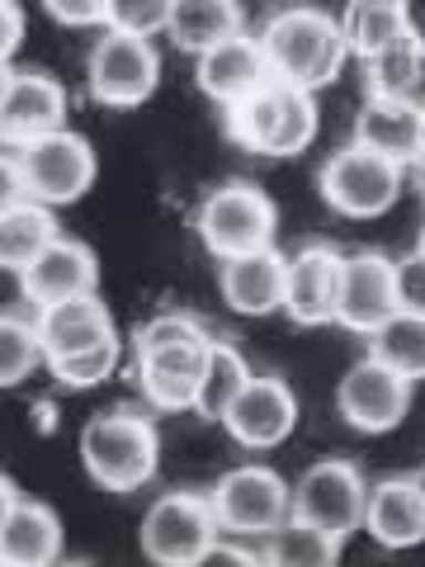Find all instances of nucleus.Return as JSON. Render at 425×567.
<instances>
[{
    "mask_svg": "<svg viewBox=\"0 0 425 567\" xmlns=\"http://www.w3.org/2000/svg\"><path fill=\"white\" fill-rule=\"evenodd\" d=\"M194 81H199V91L212 104H222L227 110V104L246 100L274 76H270V62H265V52H260V39L237 33V39H222L218 48L199 52V62H194Z\"/></svg>",
    "mask_w": 425,
    "mask_h": 567,
    "instance_id": "f3484780",
    "label": "nucleus"
},
{
    "mask_svg": "<svg viewBox=\"0 0 425 567\" xmlns=\"http://www.w3.org/2000/svg\"><path fill=\"white\" fill-rule=\"evenodd\" d=\"M412 477H416V487H421V502H425V468H416Z\"/></svg>",
    "mask_w": 425,
    "mask_h": 567,
    "instance_id": "a18cd8bd",
    "label": "nucleus"
},
{
    "mask_svg": "<svg viewBox=\"0 0 425 567\" xmlns=\"http://www.w3.org/2000/svg\"><path fill=\"white\" fill-rule=\"evenodd\" d=\"M24 194V175H20V162H14V152H0V213L14 208Z\"/></svg>",
    "mask_w": 425,
    "mask_h": 567,
    "instance_id": "ea45409f",
    "label": "nucleus"
},
{
    "mask_svg": "<svg viewBox=\"0 0 425 567\" xmlns=\"http://www.w3.org/2000/svg\"><path fill=\"white\" fill-rule=\"evenodd\" d=\"M14 162H20V175H24V194L48 208L76 204L95 185V171H100L95 147L71 128H58L48 137H33L24 147H14Z\"/></svg>",
    "mask_w": 425,
    "mask_h": 567,
    "instance_id": "39448f33",
    "label": "nucleus"
},
{
    "mask_svg": "<svg viewBox=\"0 0 425 567\" xmlns=\"http://www.w3.org/2000/svg\"><path fill=\"white\" fill-rule=\"evenodd\" d=\"M0 558L10 567H52L62 558V520L43 502L20 496L10 520L0 525Z\"/></svg>",
    "mask_w": 425,
    "mask_h": 567,
    "instance_id": "4be33fe9",
    "label": "nucleus"
},
{
    "mask_svg": "<svg viewBox=\"0 0 425 567\" xmlns=\"http://www.w3.org/2000/svg\"><path fill=\"white\" fill-rule=\"evenodd\" d=\"M406 181H412V189H421L425 194V142H421V152L406 162Z\"/></svg>",
    "mask_w": 425,
    "mask_h": 567,
    "instance_id": "37998d69",
    "label": "nucleus"
},
{
    "mask_svg": "<svg viewBox=\"0 0 425 567\" xmlns=\"http://www.w3.org/2000/svg\"><path fill=\"white\" fill-rule=\"evenodd\" d=\"M393 275H397V312L425 317V251L393 260Z\"/></svg>",
    "mask_w": 425,
    "mask_h": 567,
    "instance_id": "c9c22d12",
    "label": "nucleus"
},
{
    "mask_svg": "<svg viewBox=\"0 0 425 567\" xmlns=\"http://www.w3.org/2000/svg\"><path fill=\"white\" fill-rule=\"evenodd\" d=\"M317 185H322L326 208H335L341 218H383V213L402 199L406 166L360 147V142H350V147L326 156Z\"/></svg>",
    "mask_w": 425,
    "mask_h": 567,
    "instance_id": "20e7f679",
    "label": "nucleus"
},
{
    "mask_svg": "<svg viewBox=\"0 0 425 567\" xmlns=\"http://www.w3.org/2000/svg\"><path fill=\"white\" fill-rule=\"evenodd\" d=\"M20 496H24V492L14 487V477H6V473H0V525L10 520V511L20 506Z\"/></svg>",
    "mask_w": 425,
    "mask_h": 567,
    "instance_id": "79ce46f5",
    "label": "nucleus"
},
{
    "mask_svg": "<svg viewBox=\"0 0 425 567\" xmlns=\"http://www.w3.org/2000/svg\"><path fill=\"white\" fill-rule=\"evenodd\" d=\"M246 24V14H241V0H175L170 6V24L166 33L175 39V48L180 52H208V48H218L222 39H237V33Z\"/></svg>",
    "mask_w": 425,
    "mask_h": 567,
    "instance_id": "5701e85b",
    "label": "nucleus"
},
{
    "mask_svg": "<svg viewBox=\"0 0 425 567\" xmlns=\"http://www.w3.org/2000/svg\"><path fill=\"white\" fill-rule=\"evenodd\" d=\"M341 544L326 535V529H317L308 520H283L279 529H270L265 535V567H335V558H341Z\"/></svg>",
    "mask_w": 425,
    "mask_h": 567,
    "instance_id": "bb28decb",
    "label": "nucleus"
},
{
    "mask_svg": "<svg viewBox=\"0 0 425 567\" xmlns=\"http://www.w3.org/2000/svg\"><path fill=\"white\" fill-rule=\"evenodd\" d=\"M335 284H341V251L326 241H312L289 256L283 275V308L293 327H326L335 322Z\"/></svg>",
    "mask_w": 425,
    "mask_h": 567,
    "instance_id": "2eb2a0df",
    "label": "nucleus"
},
{
    "mask_svg": "<svg viewBox=\"0 0 425 567\" xmlns=\"http://www.w3.org/2000/svg\"><path fill=\"white\" fill-rule=\"evenodd\" d=\"M208 502H212L218 525L237 539H260L293 516V487L265 464L227 468L218 483H212Z\"/></svg>",
    "mask_w": 425,
    "mask_h": 567,
    "instance_id": "0eeeda50",
    "label": "nucleus"
},
{
    "mask_svg": "<svg viewBox=\"0 0 425 567\" xmlns=\"http://www.w3.org/2000/svg\"><path fill=\"white\" fill-rule=\"evenodd\" d=\"M33 327H39V341H43V364L58 360V354H81L118 336L110 308L100 303V293H81V298H66V303L39 308Z\"/></svg>",
    "mask_w": 425,
    "mask_h": 567,
    "instance_id": "aec40b11",
    "label": "nucleus"
},
{
    "mask_svg": "<svg viewBox=\"0 0 425 567\" xmlns=\"http://www.w3.org/2000/svg\"><path fill=\"white\" fill-rule=\"evenodd\" d=\"M52 567H81V563H62V558H58V563H52Z\"/></svg>",
    "mask_w": 425,
    "mask_h": 567,
    "instance_id": "de8ad7c7",
    "label": "nucleus"
},
{
    "mask_svg": "<svg viewBox=\"0 0 425 567\" xmlns=\"http://www.w3.org/2000/svg\"><path fill=\"white\" fill-rule=\"evenodd\" d=\"M208 341L212 336H194V341L137 350V388L156 412H194L208 364Z\"/></svg>",
    "mask_w": 425,
    "mask_h": 567,
    "instance_id": "ddd939ff",
    "label": "nucleus"
},
{
    "mask_svg": "<svg viewBox=\"0 0 425 567\" xmlns=\"http://www.w3.org/2000/svg\"><path fill=\"white\" fill-rule=\"evenodd\" d=\"M246 379H251V364L241 360V350L232 341H208V364H204V383H199L194 412L208 416V421H222V412L246 388Z\"/></svg>",
    "mask_w": 425,
    "mask_h": 567,
    "instance_id": "c85d7f7f",
    "label": "nucleus"
},
{
    "mask_svg": "<svg viewBox=\"0 0 425 567\" xmlns=\"http://www.w3.org/2000/svg\"><path fill=\"white\" fill-rule=\"evenodd\" d=\"M397 312V275L393 256L350 251L341 256V284H335V322L354 336H374Z\"/></svg>",
    "mask_w": 425,
    "mask_h": 567,
    "instance_id": "9b49d317",
    "label": "nucleus"
},
{
    "mask_svg": "<svg viewBox=\"0 0 425 567\" xmlns=\"http://www.w3.org/2000/svg\"><path fill=\"white\" fill-rule=\"evenodd\" d=\"M43 10L66 29H91L104 24V0H43Z\"/></svg>",
    "mask_w": 425,
    "mask_h": 567,
    "instance_id": "4c0bfd02",
    "label": "nucleus"
},
{
    "mask_svg": "<svg viewBox=\"0 0 425 567\" xmlns=\"http://www.w3.org/2000/svg\"><path fill=\"white\" fill-rule=\"evenodd\" d=\"M95 284H100L95 251L76 237H62V233L20 270V293L33 308H52V303H66V298L95 293Z\"/></svg>",
    "mask_w": 425,
    "mask_h": 567,
    "instance_id": "4468645a",
    "label": "nucleus"
},
{
    "mask_svg": "<svg viewBox=\"0 0 425 567\" xmlns=\"http://www.w3.org/2000/svg\"><path fill=\"white\" fill-rule=\"evenodd\" d=\"M0 567H10V563H6V558H0Z\"/></svg>",
    "mask_w": 425,
    "mask_h": 567,
    "instance_id": "09e8293b",
    "label": "nucleus"
},
{
    "mask_svg": "<svg viewBox=\"0 0 425 567\" xmlns=\"http://www.w3.org/2000/svg\"><path fill=\"white\" fill-rule=\"evenodd\" d=\"M416 251H425V227H421V241H416Z\"/></svg>",
    "mask_w": 425,
    "mask_h": 567,
    "instance_id": "49530a36",
    "label": "nucleus"
},
{
    "mask_svg": "<svg viewBox=\"0 0 425 567\" xmlns=\"http://www.w3.org/2000/svg\"><path fill=\"white\" fill-rule=\"evenodd\" d=\"M369 354L397 369L402 379L421 383L425 379V317L416 312H393L387 322L369 336Z\"/></svg>",
    "mask_w": 425,
    "mask_h": 567,
    "instance_id": "cd10ccee",
    "label": "nucleus"
},
{
    "mask_svg": "<svg viewBox=\"0 0 425 567\" xmlns=\"http://www.w3.org/2000/svg\"><path fill=\"white\" fill-rule=\"evenodd\" d=\"M10 76H14L10 62H0V100H6V91H10Z\"/></svg>",
    "mask_w": 425,
    "mask_h": 567,
    "instance_id": "c03bdc74",
    "label": "nucleus"
},
{
    "mask_svg": "<svg viewBox=\"0 0 425 567\" xmlns=\"http://www.w3.org/2000/svg\"><path fill=\"white\" fill-rule=\"evenodd\" d=\"M227 435L237 440L241 450H274L293 435L298 425V398L283 379L270 374H251L246 388L232 398V406L222 412Z\"/></svg>",
    "mask_w": 425,
    "mask_h": 567,
    "instance_id": "f8f14e48",
    "label": "nucleus"
},
{
    "mask_svg": "<svg viewBox=\"0 0 425 567\" xmlns=\"http://www.w3.org/2000/svg\"><path fill=\"white\" fill-rule=\"evenodd\" d=\"M194 227H199V241H204L208 256L232 260V256H246V251H260V246H274L279 208L260 185L227 181L199 204Z\"/></svg>",
    "mask_w": 425,
    "mask_h": 567,
    "instance_id": "7ed1b4c3",
    "label": "nucleus"
},
{
    "mask_svg": "<svg viewBox=\"0 0 425 567\" xmlns=\"http://www.w3.org/2000/svg\"><path fill=\"white\" fill-rule=\"evenodd\" d=\"M354 142L406 166L425 142V114H416L412 104H402L393 95H369L360 104V114H354Z\"/></svg>",
    "mask_w": 425,
    "mask_h": 567,
    "instance_id": "412c9836",
    "label": "nucleus"
},
{
    "mask_svg": "<svg viewBox=\"0 0 425 567\" xmlns=\"http://www.w3.org/2000/svg\"><path fill=\"white\" fill-rule=\"evenodd\" d=\"M317 128H322V118H317L312 91H298V85H289V100H283V114H279V128H274V142H270V156H303L312 147Z\"/></svg>",
    "mask_w": 425,
    "mask_h": 567,
    "instance_id": "473e14b6",
    "label": "nucleus"
},
{
    "mask_svg": "<svg viewBox=\"0 0 425 567\" xmlns=\"http://www.w3.org/2000/svg\"><path fill=\"white\" fill-rule=\"evenodd\" d=\"M175 0H104V29L133 33V39H152L166 33Z\"/></svg>",
    "mask_w": 425,
    "mask_h": 567,
    "instance_id": "72a5a7b5",
    "label": "nucleus"
},
{
    "mask_svg": "<svg viewBox=\"0 0 425 567\" xmlns=\"http://www.w3.org/2000/svg\"><path fill=\"white\" fill-rule=\"evenodd\" d=\"M52 237H58V218H52L48 204L20 199L14 208H6L0 213V270L20 275Z\"/></svg>",
    "mask_w": 425,
    "mask_h": 567,
    "instance_id": "a878e982",
    "label": "nucleus"
},
{
    "mask_svg": "<svg viewBox=\"0 0 425 567\" xmlns=\"http://www.w3.org/2000/svg\"><path fill=\"white\" fill-rule=\"evenodd\" d=\"M20 43H24V10L14 0H0V62H10Z\"/></svg>",
    "mask_w": 425,
    "mask_h": 567,
    "instance_id": "58836bf2",
    "label": "nucleus"
},
{
    "mask_svg": "<svg viewBox=\"0 0 425 567\" xmlns=\"http://www.w3.org/2000/svg\"><path fill=\"white\" fill-rule=\"evenodd\" d=\"M364 529L379 548H393V554L425 544V502L416 477H383V483L369 487Z\"/></svg>",
    "mask_w": 425,
    "mask_h": 567,
    "instance_id": "6ab92c4d",
    "label": "nucleus"
},
{
    "mask_svg": "<svg viewBox=\"0 0 425 567\" xmlns=\"http://www.w3.org/2000/svg\"><path fill=\"white\" fill-rule=\"evenodd\" d=\"M194 336H208L194 317L185 312H162L152 322H142L133 336V350H156V346H175V341H194Z\"/></svg>",
    "mask_w": 425,
    "mask_h": 567,
    "instance_id": "f704fd0d",
    "label": "nucleus"
},
{
    "mask_svg": "<svg viewBox=\"0 0 425 567\" xmlns=\"http://www.w3.org/2000/svg\"><path fill=\"white\" fill-rule=\"evenodd\" d=\"M283 100H289V85H283V81H265L260 91H251V95L237 100V104H227V114H222L227 137H232L237 147H246V152L270 156V142H274V128H279Z\"/></svg>",
    "mask_w": 425,
    "mask_h": 567,
    "instance_id": "393cba45",
    "label": "nucleus"
},
{
    "mask_svg": "<svg viewBox=\"0 0 425 567\" xmlns=\"http://www.w3.org/2000/svg\"><path fill=\"white\" fill-rule=\"evenodd\" d=\"M369 483L350 458H322L293 483V520H308L335 539H350L364 525Z\"/></svg>",
    "mask_w": 425,
    "mask_h": 567,
    "instance_id": "1a4fd4ad",
    "label": "nucleus"
},
{
    "mask_svg": "<svg viewBox=\"0 0 425 567\" xmlns=\"http://www.w3.org/2000/svg\"><path fill=\"white\" fill-rule=\"evenodd\" d=\"M156 81H162V58H156L152 39L104 29V39L91 48V66H85L91 100L104 110H137L152 100Z\"/></svg>",
    "mask_w": 425,
    "mask_h": 567,
    "instance_id": "6e6552de",
    "label": "nucleus"
},
{
    "mask_svg": "<svg viewBox=\"0 0 425 567\" xmlns=\"http://www.w3.org/2000/svg\"><path fill=\"white\" fill-rule=\"evenodd\" d=\"M260 52L270 62V76L283 85H298V91H322L341 76V66L350 58L341 20L317 6H289L270 14V24L260 33Z\"/></svg>",
    "mask_w": 425,
    "mask_h": 567,
    "instance_id": "f257e3e1",
    "label": "nucleus"
},
{
    "mask_svg": "<svg viewBox=\"0 0 425 567\" xmlns=\"http://www.w3.org/2000/svg\"><path fill=\"white\" fill-rule=\"evenodd\" d=\"M393 100H402V104H412L416 114H425V48H421V58H416V71L406 76V85L393 95Z\"/></svg>",
    "mask_w": 425,
    "mask_h": 567,
    "instance_id": "a19ab883",
    "label": "nucleus"
},
{
    "mask_svg": "<svg viewBox=\"0 0 425 567\" xmlns=\"http://www.w3.org/2000/svg\"><path fill=\"white\" fill-rule=\"evenodd\" d=\"M218 535L222 525L212 516L208 492H166L142 516L137 544H142V558L156 567H189Z\"/></svg>",
    "mask_w": 425,
    "mask_h": 567,
    "instance_id": "423d86ee",
    "label": "nucleus"
},
{
    "mask_svg": "<svg viewBox=\"0 0 425 567\" xmlns=\"http://www.w3.org/2000/svg\"><path fill=\"white\" fill-rule=\"evenodd\" d=\"M81 464L91 473V483H100L104 492H137L156 477L162 435L137 412H104L95 421H85Z\"/></svg>",
    "mask_w": 425,
    "mask_h": 567,
    "instance_id": "f03ea898",
    "label": "nucleus"
},
{
    "mask_svg": "<svg viewBox=\"0 0 425 567\" xmlns=\"http://www.w3.org/2000/svg\"><path fill=\"white\" fill-rule=\"evenodd\" d=\"M406 29H412V6H406V0H350L341 14L345 48H350V58H360V62H369L393 39H402Z\"/></svg>",
    "mask_w": 425,
    "mask_h": 567,
    "instance_id": "b1692460",
    "label": "nucleus"
},
{
    "mask_svg": "<svg viewBox=\"0 0 425 567\" xmlns=\"http://www.w3.org/2000/svg\"><path fill=\"white\" fill-rule=\"evenodd\" d=\"M283 275H289V256L274 251V246L222 260L218 270L222 303L241 317H270L283 308Z\"/></svg>",
    "mask_w": 425,
    "mask_h": 567,
    "instance_id": "a211bd4d",
    "label": "nucleus"
},
{
    "mask_svg": "<svg viewBox=\"0 0 425 567\" xmlns=\"http://www.w3.org/2000/svg\"><path fill=\"white\" fill-rule=\"evenodd\" d=\"M421 48H425V39L416 29H406L402 39H393L383 52H374V58L364 62V76H369V95H397L402 85H406V76L416 71V58H421Z\"/></svg>",
    "mask_w": 425,
    "mask_h": 567,
    "instance_id": "2f4dec72",
    "label": "nucleus"
},
{
    "mask_svg": "<svg viewBox=\"0 0 425 567\" xmlns=\"http://www.w3.org/2000/svg\"><path fill=\"white\" fill-rule=\"evenodd\" d=\"M123 364V341L114 336V341H100L91 350L81 354H58V360H48L52 379H58L62 388H100L104 379H114Z\"/></svg>",
    "mask_w": 425,
    "mask_h": 567,
    "instance_id": "7c9ffc66",
    "label": "nucleus"
},
{
    "mask_svg": "<svg viewBox=\"0 0 425 567\" xmlns=\"http://www.w3.org/2000/svg\"><path fill=\"white\" fill-rule=\"evenodd\" d=\"M335 406H341L345 425H354V431L387 435L412 412V379H402L397 369H387L374 354H364L341 379V388H335Z\"/></svg>",
    "mask_w": 425,
    "mask_h": 567,
    "instance_id": "9d476101",
    "label": "nucleus"
},
{
    "mask_svg": "<svg viewBox=\"0 0 425 567\" xmlns=\"http://www.w3.org/2000/svg\"><path fill=\"white\" fill-rule=\"evenodd\" d=\"M39 364H43L39 327L20 312H0V388L24 383Z\"/></svg>",
    "mask_w": 425,
    "mask_h": 567,
    "instance_id": "c756f323",
    "label": "nucleus"
},
{
    "mask_svg": "<svg viewBox=\"0 0 425 567\" xmlns=\"http://www.w3.org/2000/svg\"><path fill=\"white\" fill-rule=\"evenodd\" d=\"M189 567H265V558L256 554V548L246 544H232V539H212L199 558H194Z\"/></svg>",
    "mask_w": 425,
    "mask_h": 567,
    "instance_id": "e433bc0d",
    "label": "nucleus"
},
{
    "mask_svg": "<svg viewBox=\"0 0 425 567\" xmlns=\"http://www.w3.org/2000/svg\"><path fill=\"white\" fill-rule=\"evenodd\" d=\"M66 128V91L48 71H14L10 91L0 100V142L24 147L33 137Z\"/></svg>",
    "mask_w": 425,
    "mask_h": 567,
    "instance_id": "dca6fc26",
    "label": "nucleus"
}]
</instances>
